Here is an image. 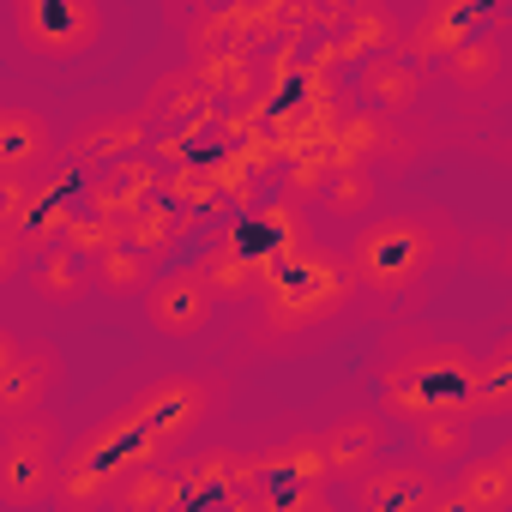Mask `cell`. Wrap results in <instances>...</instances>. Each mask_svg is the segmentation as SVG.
<instances>
[{
	"instance_id": "6da1fadb",
	"label": "cell",
	"mask_w": 512,
	"mask_h": 512,
	"mask_svg": "<svg viewBox=\"0 0 512 512\" xmlns=\"http://www.w3.org/2000/svg\"><path fill=\"white\" fill-rule=\"evenodd\" d=\"M458 253V223L446 211H380L344 241V266L368 302L416 296Z\"/></svg>"
},
{
	"instance_id": "7a4b0ae2",
	"label": "cell",
	"mask_w": 512,
	"mask_h": 512,
	"mask_svg": "<svg viewBox=\"0 0 512 512\" xmlns=\"http://www.w3.org/2000/svg\"><path fill=\"white\" fill-rule=\"evenodd\" d=\"M476 374L482 356H470L464 344H410L380 368V422L422 428L434 416H476Z\"/></svg>"
},
{
	"instance_id": "3957f363",
	"label": "cell",
	"mask_w": 512,
	"mask_h": 512,
	"mask_svg": "<svg viewBox=\"0 0 512 512\" xmlns=\"http://www.w3.org/2000/svg\"><path fill=\"white\" fill-rule=\"evenodd\" d=\"M356 296L362 290H356V278L344 266V253L314 247L308 260L284 266L272 278V290L253 302V338H260V344H308L314 332L344 320Z\"/></svg>"
},
{
	"instance_id": "277c9868",
	"label": "cell",
	"mask_w": 512,
	"mask_h": 512,
	"mask_svg": "<svg viewBox=\"0 0 512 512\" xmlns=\"http://www.w3.org/2000/svg\"><path fill=\"white\" fill-rule=\"evenodd\" d=\"M169 452L145 434V422L121 404L109 410L103 422H91L85 434H73L67 446V464H61V494L55 506H79V512H109L121 482L145 464H163Z\"/></svg>"
},
{
	"instance_id": "5b68a950",
	"label": "cell",
	"mask_w": 512,
	"mask_h": 512,
	"mask_svg": "<svg viewBox=\"0 0 512 512\" xmlns=\"http://www.w3.org/2000/svg\"><path fill=\"white\" fill-rule=\"evenodd\" d=\"M67 428L55 410H37L25 422L0 428V506L7 512H43L61 494V464H67Z\"/></svg>"
},
{
	"instance_id": "8992f818",
	"label": "cell",
	"mask_w": 512,
	"mask_h": 512,
	"mask_svg": "<svg viewBox=\"0 0 512 512\" xmlns=\"http://www.w3.org/2000/svg\"><path fill=\"white\" fill-rule=\"evenodd\" d=\"M217 404H223V380L217 374H163L151 380L145 392L127 398V410L145 422V434L175 458L193 434H205L217 422Z\"/></svg>"
},
{
	"instance_id": "52a82bcc",
	"label": "cell",
	"mask_w": 512,
	"mask_h": 512,
	"mask_svg": "<svg viewBox=\"0 0 512 512\" xmlns=\"http://www.w3.org/2000/svg\"><path fill=\"white\" fill-rule=\"evenodd\" d=\"M326 482H332V470H326L320 434H296V440H278L247 458V494L266 512H296L302 500L326 494Z\"/></svg>"
},
{
	"instance_id": "ba28073f",
	"label": "cell",
	"mask_w": 512,
	"mask_h": 512,
	"mask_svg": "<svg viewBox=\"0 0 512 512\" xmlns=\"http://www.w3.org/2000/svg\"><path fill=\"white\" fill-rule=\"evenodd\" d=\"M13 37L37 61H79L103 37V7H91V0H13Z\"/></svg>"
},
{
	"instance_id": "9c48e42d",
	"label": "cell",
	"mask_w": 512,
	"mask_h": 512,
	"mask_svg": "<svg viewBox=\"0 0 512 512\" xmlns=\"http://www.w3.org/2000/svg\"><path fill=\"white\" fill-rule=\"evenodd\" d=\"M404 25L392 7H320V43H314V67H368L380 55L404 49Z\"/></svg>"
},
{
	"instance_id": "30bf717a",
	"label": "cell",
	"mask_w": 512,
	"mask_h": 512,
	"mask_svg": "<svg viewBox=\"0 0 512 512\" xmlns=\"http://www.w3.org/2000/svg\"><path fill=\"white\" fill-rule=\"evenodd\" d=\"M67 380V362L55 344H31L25 332H0V422H25L49 410L55 386Z\"/></svg>"
},
{
	"instance_id": "8fae6325",
	"label": "cell",
	"mask_w": 512,
	"mask_h": 512,
	"mask_svg": "<svg viewBox=\"0 0 512 512\" xmlns=\"http://www.w3.org/2000/svg\"><path fill=\"white\" fill-rule=\"evenodd\" d=\"M326 151H332V163L338 169H398V163H410L416 157V139L392 121V115H380V109H344L338 115V127H332V139H326Z\"/></svg>"
},
{
	"instance_id": "7c38bea8",
	"label": "cell",
	"mask_w": 512,
	"mask_h": 512,
	"mask_svg": "<svg viewBox=\"0 0 512 512\" xmlns=\"http://www.w3.org/2000/svg\"><path fill=\"white\" fill-rule=\"evenodd\" d=\"M193 272L205 278V290H211L217 302H260V296L272 290V278H278V260H272V253H260V247L235 229V235H217V241L199 253Z\"/></svg>"
},
{
	"instance_id": "4fadbf2b",
	"label": "cell",
	"mask_w": 512,
	"mask_h": 512,
	"mask_svg": "<svg viewBox=\"0 0 512 512\" xmlns=\"http://www.w3.org/2000/svg\"><path fill=\"white\" fill-rule=\"evenodd\" d=\"M67 163V139L49 127V115L25 103H0V181H37Z\"/></svg>"
},
{
	"instance_id": "5bb4252c",
	"label": "cell",
	"mask_w": 512,
	"mask_h": 512,
	"mask_svg": "<svg viewBox=\"0 0 512 512\" xmlns=\"http://www.w3.org/2000/svg\"><path fill=\"white\" fill-rule=\"evenodd\" d=\"M139 115L151 121V133H199V139H211V133L223 127V109L211 103V91L193 79L187 61L169 67V73H157V79L145 85Z\"/></svg>"
},
{
	"instance_id": "9a60e30c",
	"label": "cell",
	"mask_w": 512,
	"mask_h": 512,
	"mask_svg": "<svg viewBox=\"0 0 512 512\" xmlns=\"http://www.w3.org/2000/svg\"><path fill=\"white\" fill-rule=\"evenodd\" d=\"M151 121L139 115V109H97V115H85L73 133H67V163H79V169H91V175H109L115 163H127V157H139V151H151Z\"/></svg>"
},
{
	"instance_id": "2e32d148",
	"label": "cell",
	"mask_w": 512,
	"mask_h": 512,
	"mask_svg": "<svg viewBox=\"0 0 512 512\" xmlns=\"http://www.w3.org/2000/svg\"><path fill=\"white\" fill-rule=\"evenodd\" d=\"M163 187H169V169H163L151 151H139V157L115 163L109 175H91V181L79 187V205H85L91 217H103V223H133L145 205L163 199Z\"/></svg>"
},
{
	"instance_id": "e0dca14e",
	"label": "cell",
	"mask_w": 512,
	"mask_h": 512,
	"mask_svg": "<svg viewBox=\"0 0 512 512\" xmlns=\"http://www.w3.org/2000/svg\"><path fill=\"white\" fill-rule=\"evenodd\" d=\"M440 488V470H428L422 458H380L368 476L350 482V512H428Z\"/></svg>"
},
{
	"instance_id": "ac0fdd59",
	"label": "cell",
	"mask_w": 512,
	"mask_h": 512,
	"mask_svg": "<svg viewBox=\"0 0 512 512\" xmlns=\"http://www.w3.org/2000/svg\"><path fill=\"white\" fill-rule=\"evenodd\" d=\"M217 296L205 290V278L193 272V266H169L157 284H151V296H145V320H151V332H163V338H205L211 332V320H217Z\"/></svg>"
},
{
	"instance_id": "d6986e66",
	"label": "cell",
	"mask_w": 512,
	"mask_h": 512,
	"mask_svg": "<svg viewBox=\"0 0 512 512\" xmlns=\"http://www.w3.org/2000/svg\"><path fill=\"white\" fill-rule=\"evenodd\" d=\"M247 241L260 247V253H272L278 272L296 266V260H308V253L320 247L308 199H296V193H272V199H260V205H253V229H247Z\"/></svg>"
},
{
	"instance_id": "ffe728a7",
	"label": "cell",
	"mask_w": 512,
	"mask_h": 512,
	"mask_svg": "<svg viewBox=\"0 0 512 512\" xmlns=\"http://www.w3.org/2000/svg\"><path fill=\"white\" fill-rule=\"evenodd\" d=\"M440 73H446V85H452L458 97L494 103V97L512 85V49H506L500 31H476L464 49H452V55L440 61Z\"/></svg>"
},
{
	"instance_id": "44dd1931",
	"label": "cell",
	"mask_w": 512,
	"mask_h": 512,
	"mask_svg": "<svg viewBox=\"0 0 512 512\" xmlns=\"http://www.w3.org/2000/svg\"><path fill=\"white\" fill-rule=\"evenodd\" d=\"M320 452H326L332 482H356V476H368V470L386 458V422H380V410L332 416V422L320 428Z\"/></svg>"
},
{
	"instance_id": "7402d4cb",
	"label": "cell",
	"mask_w": 512,
	"mask_h": 512,
	"mask_svg": "<svg viewBox=\"0 0 512 512\" xmlns=\"http://www.w3.org/2000/svg\"><path fill=\"white\" fill-rule=\"evenodd\" d=\"M476 31H482V13L476 7H458V0H428V7L410 13V25H404V55L416 67H434L452 49H464Z\"/></svg>"
},
{
	"instance_id": "603a6c76",
	"label": "cell",
	"mask_w": 512,
	"mask_h": 512,
	"mask_svg": "<svg viewBox=\"0 0 512 512\" xmlns=\"http://www.w3.org/2000/svg\"><path fill=\"white\" fill-rule=\"evenodd\" d=\"M193 79L211 91L217 109H235V103H266V61L253 49H205V55H187Z\"/></svg>"
},
{
	"instance_id": "cb8c5ba5",
	"label": "cell",
	"mask_w": 512,
	"mask_h": 512,
	"mask_svg": "<svg viewBox=\"0 0 512 512\" xmlns=\"http://www.w3.org/2000/svg\"><path fill=\"white\" fill-rule=\"evenodd\" d=\"M356 97H362V109H380V115L398 121L404 109H416L428 97V67H416L404 49L398 55H380V61H368L356 73Z\"/></svg>"
},
{
	"instance_id": "d4e9b609",
	"label": "cell",
	"mask_w": 512,
	"mask_h": 512,
	"mask_svg": "<svg viewBox=\"0 0 512 512\" xmlns=\"http://www.w3.org/2000/svg\"><path fill=\"white\" fill-rule=\"evenodd\" d=\"M314 211H320L326 223H344V229L356 235L362 223L380 217V175H374V169H332V181L320 187Z\"/></svg>"
},
{
	"instance_id": "484cf974",
	"label": "cell",
	"mask_w": 512,
	"mask_h": 512,
	"mask_svg": "<svg viewBox=\"0 0 512 512\" xmlns=\"http://www.w3.org/2000/svg\"><path fill=\"white\" fill-rule=\"evenodd\" d=\"M25 290L43 308H73V302H85L97 290V278H91V260H79L73 247H49L43 260H37V272L25 278Z\"/></svg>"
},
{
	"instance_id": "4316f807",
	"label": "cell",
	"mask_w": 512,
	"mask_h": 512,
	"mask_svg": "<svg viewBox=\"0 0 512 512\" xmlns=\"http://www.w3.org/2000/svg\"><path fill=\"white\" fill-rule=\"evenodd\" d=\"M187 500H193V494H187L181 464H175V458H163V464H145V470H133V476L121 482L115 512H181Z\"/></svg>"
},
{
	"instance_id": "83f0119b",
	"label": "cell",
	"mask_w": 512,
	"mask_h": 512,
	"mask_svg": "<svg viewBox=\"0 0 512 512\" xmlns=\"http://www.w3.org/2000/svg\"><path fill=\"white\" fill-rule=\"evenodd\" d=\"M67 193V163L37 181H0V235H31L37 217Z\"/></svg>"
},
{
	"instance_id": "f1b7e54d",
	"label": "cell",
	"mask_w": 512,
	"mask_h": 512,
	"mask_svg": "<svg viewBox=\"0 0 512 512\" xmlns=\"http://www.w3.org/2000/svg\"><path fill=\"white\" fill-rule=\"evenodd\" d=\"M446 488H452L470 512H512V476H506V464H500L494 452H488V458H464Z\"/></svg>"
},
{
	"instance_id": "f546056e",
	"label": "cell",
	"mask_w": 512,
	"mask_h": 512,
	"mask_svg": "<svg viewBox=\"0 0 512 512\" xmlns=\"http://www.w3.org/2000/svg\"><path fill=\"white\" fill-rule=\"evenodd\" d=\"M470 428H476V416H434V422L410 428V458H422L428 470H458L470 458Z\"/></svg>"
},
{
	"instance_id": "4dcf8cb0",
	"label": "cell",
	"mask_w": 512,
	"mask_h": 512,
	"mask_svg": "<svg viewBox=\"0 0 512 512\" xmlns=\"http://www.w3.org/2000/svg\"><path fill=\"white\" fill-rule=\"evenodd\" d=\"M181 476H187V494H193V506L199 500H211V494H235V488H247V458H235L229 446H199L193 458H181Z\"/></svg>"
},
{
	"instance_id": "1f68e13d",
	"label": "cell",
	"mask_w": 512,
	"mask_h": 512,
	"mask_svg": "<svg viewBox=\"0 0 512 512\" xmlns=\"http://www.w3.org/2000/svg\"><path fill=\"white\" fill-rule=\"evenodd\" d=\"M187 223H193V217H187L181 205H169V199H157V205H145V211H139V217L127 223V241H133V247L145 253V260H151V266H163V260H169V253H175V247L187 241Z\"/></svg>"
},
{
	"instance_id": "d6a6232c",
	"label": "cell",
	"mask_w": 512,
	"mask_h": 512,
	"mask_svg": "<svg viewBox=\"0 0 512 512\" xmlns=\"http://www.w3.org/2000/svg\"><path fill=\"white\" fill-rule=\"evenodd\" d=\"M91 278H97V290L103 296H151V284L163 278L145 253L127 241V247H115V253H103V260L91 266Z\"/></svg>"
},
{
	"instance_id": "836d02e7",
	"label": "cell",
	"mask_w": 512,
	"mask_h": 512,
	"mask_svg": "<svg viewBox=\"0 0 512 512\" xmlns=\"http://www.w3.org/2000/svg\"><path fill=\"white\" fill-rule=\"evenodd\" d=\"M169 205H181L187 217H211V211H229L217 175H211V157L205 163H187V169H169V187H163Z\"/></svg>"
},
{
	"instance_id": "e575fe53",
	"label": "cell",
	"mask_w": 512,
	"mask_h": 512,
	"mask_svg": "<svg viewBox=\"0 0 512 512\" xmlns=\"http://www.w3.org/2000/svg\"><path fill=\"white\" fill-rule=\"evenodd\" d=\"M476 416H512V338L482 356V374H476Z\"/></svg>"
},
{
	"instance_id": "d590c367",
	"label": "cell",
	"mask_w": 512,
	"mask_h": 512,
	"mask_svg": "<svg viewBox=\"0 0 512 512\" xmlns=\"http://www.w3.org/2000/svg\"><path fill=\"white\" fill-rule=\"evenodd\" d=\"M61 247H73L79 260H103V253H115V247H127V223H103V217H91V211H79V223L67 229V241Z\"/></svg>"
},
{
	"instance_id": "8d00e7d4",
	"label": "cell",
	"mask_w": 512,
	"mask_h": 512,
	"mask_svg": "<svg viewBox=\"0 0 512 512\" xmlns=\"http://www.w3.org/2000/svg\"><path fill=\"white\" fill-rule=\"evenodd\" d=\"M37 260H43V253L31 247V235H0V278H7V284H25L37 272Z\"/></svg>"
},
{
	"instance_id": "74e56055",
	"label": "cell",
	"mask_w": 512,
	"mask_h": 512,
	"mask_svg": "<svg viewBox=\"0 0 512 512\" xmlns=\"http://www.w3.org/2000/svg\"><path fill=\"white\" fill-rule=\"evenodd\" d=\"M428 512H470V506H464V500H458V494H452V488H440V500H434V506H428Z\"/></svg>"
},
{
	"instance_id": "f35d334b",
	"label": "cell",
	"mask_w": 512,
	"mask_h": 512,
	"mask_svg": "<svg viewBox=\"0 0 512 512\" xmlns=\"http://www.w3.org/2000/svg\"><path fill=\"white\" fill-rule=\"evenodd\" d=\"M296 512H338V506H332V494H314V500H302Z\"/></svg>"
},
{
	"instance_id": "ab89813d",
	"label": "cell",
	"mask_w": 512,
	"mask_h": 512,
	"mask_svg": "<svg viewBox=\"0 0 512 512\" xmlns=\"http://www.w3.org/2000/svg\"><path fill=\"white\" fill-rule=\"evenodd\" d=\"M494 458H500V464H506V476H512V440H506V446H500Z\"/></svg>"
},
{
	"instance_id": "60d3db41",
	"label": "cell",
	"mask_w": 512,
	"mask_h": 512,
	"mask_svg": "<svg viewBox=\"0 0 512 512\" xmlns=\"http://www.w3.org/2000/svg\"><path fill=\"white\" fill-rule=\"evenodd\" d=\"M49 512H79V506H49Z\"/></svg>"
},
{
	"instance_id": "b9f144b4",
	"label": "cell",
	"mask_w": 512,
	"mask_h": 512,
	"mask_svg": "<svg viewBox=\"0 0 512 512\" xmlns=\"http://www.w3.org/2000/svg\"><path fill=\"white\" fill-rule=\"evenodd\" d=\"M506 157H512V145H506Z\"/></svg>"
}]
</instances>
